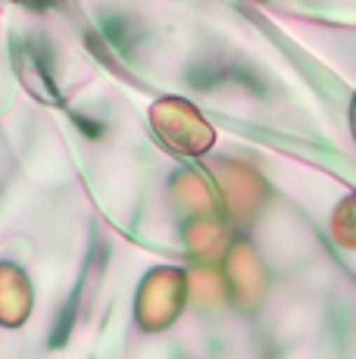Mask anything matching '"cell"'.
<instances>
[{
  "mask_svg": "<svg viewBox=\"0 0 356 359\" xmlns=\"http://www.w3.org/2000/svg\"><path fill=\"white\" fill-rule=\"evenodd\" d=\"M150 119H153V128L160 131L163 141L172 150H178V154L197 156L213 147L216 141L213 126L182 97H163L160 103H153Z\"/></svg>",
  "mask_w": 356,
  "mask_h": 359,
  "instance_id": "obj_1",
  "label": "cell"
},
{
  "mask_svg": "<svg viewBox=\"0 0 356 359\" xmlns=\"http://www.w3.org/2000/svg\"><path fill=\"white\" fill-rule=\"evenodd\" d=\"M350 119H353V135H356V97H353V113H350Z\"/></svg>",
  "mask_w": 356,
  "mask_h": 359,
  "instance_id": "obj_2",
  "label": "cell"
}]
</instances>
